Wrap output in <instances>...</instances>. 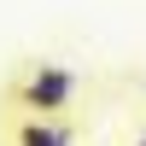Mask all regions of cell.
Masks as SVG:
<instances>
[{
    "label": "cell",
    "instance_id": "cell-1",
    "mask_svg": "<svg viewBox=\"0 0 146 146\" xmlns=\"http://www.w3.org/2000/svg\"><path fill=\"white\" fill-rule=\"evenodd\" d=\"M18 100L29 105V111H64V105L76 100V76H70L64 64H35V76L18 88Z\"/></svg>",
    "mask_w": 146,
    "mask_h": 146
},
{
    "label": "cell",
    "instance_id": "cell-2",
    "mask_svg": "<svg viewBox=\"0 0 146 146\" xmlns=\"http://www.w3.org/2000/svg\"><path fill=\"white\" fill-rule=\"evenodd\" d=\"M18 146H70V129L47 123V117H29V123L18 129Z\"/></svg>",
    "mask_w": 146,
    "mask_h": 146
},
{
    "label": "cell",
    "instance_id": "cell-3",
    "mask_svg": "<svg viewBox=\"0 0 146 146\" xmlns=\"http://www.w3.org/2000/svg\"><path fill=\"white\" fill-rule=\"evenodd\" d=\"M135 146H146V135H140V140H135Z\"/></svg>",
    "mask_w": 146,
    "mask_h": 146
}]
</instances>
